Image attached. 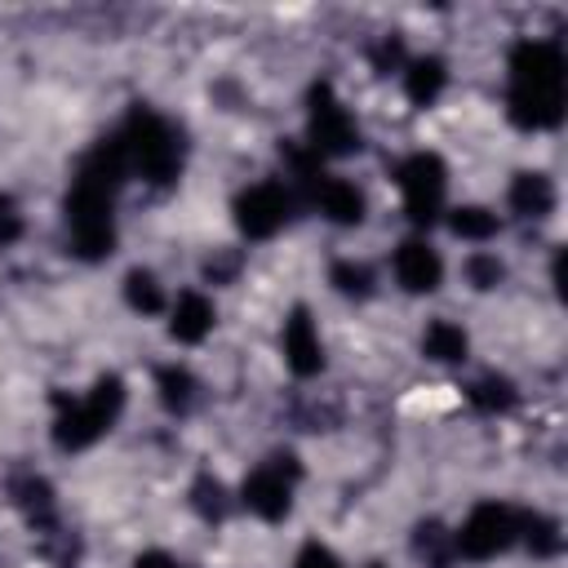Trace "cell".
I'll use <instances>...</instances> for the list:
<instances>
[{"instance_id": "obj_1", "label": "cell", "mask_w": 568, "mask_h": 568, "mask_svg": "<svg viewBox=\"0 0 568 568\" xmlns=\"http://www.w3.org/2000/svg\"><path fill=\"white\" fill-rule=\"evenodd\" d=\"M510 120L519 129H555L564 120V49L555 40H519L510 49Z\"/></svg>"}, {"instance_id": "obj_2", "label": "cell", "mask_w": 568, "mask_h": 568, "mask_svg": "<svg viewBox=\"0 0 568 568\" xmlns=\"http://www.w3.org/2000/svg\"><path fill=\"white\" fill-rule=\"evenodd\" d=\"M124 151H129V169L142 173V182L151 186H169L182 169V146L169 120H160L151 106H133L120 133Z\"/></svg>"}, {"instance_id": "obj_3", "label": "cell", "mask_w": 568, "mask_h": 568, "mask_svg": "<svg viewBox=\"0 0 568 568\" xmlns=\"http://www.w3.org/2000/svg\"><path fill=\"white\" fill-rule=\"evenodd\" d=\"M111 195L102 182L75 173L71 191H67V240L71 253L84 262H98L115 248V217H111Z\"/></svg>"}, {"instance_id": "obj_4", "label": "cell", "mask_w": 568, "mask_h": 568, "mask_svg": "<svg viewBox=\"0 0 568 568\" xmlns=\"http://www.w3.org/2000/svg\"><path fill=\"white\" fill-rule=\"evenodd\" d=\"M120 408H124V382L115 373H102L84 399L62 404V413L53 417V444L67 453L89 448L98 435H106L115 426Z\"/></svg>"}, {"instance_id": "obj_5", "label": "cell", "mask_w": 568, "mask_h": 568, "mask_svg": "<svg viewBox=\"0 0 568 568\" xmlns=\"http://www.w3.org/2000/svg\"><path fill=\"white\" fill-rule=\"evenodd\" d=\"M306 138L315 155H351L359 151V129L351 111L337 102L333 84H311V111H306Z\"/></svg>"}, {"instance_id": "obj_6", "label": "cell", "mask_w": 568, "mask_h": 568, "mask_svg": "<svg viewBox=\"0 0 568 568\" xmlns=\"http://www.w3.org/2000/svg\"><path fill=\"white\" fill-rule=\"evenodd\" d=\"M399 191H404V213L417 226H430L444 209V186H448V169L435 151H417L399 164Z\"/></svg>"}, {"instance_id": "obj_7", "label": "cell", "mask_w": 568, "mask_h": 568, "mask_svg": "<svg viewBox=\"0 0 568 568\" xmlns=\"http://www.w3.org/2000/svg\"><path fill=\"white\" fill-rule=\"evenodd\" d=\"M519 537V515L501 501H484L466 515V524L453 532V550L466 559H493Z\"/></svg>"}, {"instance_id": "obj_8", "label": "cell", "mask_w": 568, "mask_h": 568, "mask_svg": "<svg viewBox=\"0 0 568 568\" xmlns=\"http://www.w3.org/2000/svg\"><path fill=\"white\" fill-rule=\"evenodd\" d=\"M288 209H293V195L280 182H257L235 195V226L248 240H271L288 222Z\"/></svg>"}, {"instance_id": "obj_9", "label": "cell", "mask_w": 568, "mask_h": 568, "mask_svg": "<svg viewBox=\"0 0 568 568\" xmlns=\"http://www.w3.org/2000/svg\"><path fill=\"white\" fill-rule=\"evenodd\" d=\"M288 457H271L266 466H257L248 479H244V488H240V497H244V506L253 510V515H262V519H284L288 515V506H293V466H284Z\"/></svg>"}, {"instance_id": "obj_10", "label": "cell", "mask_w": 568, "mask_h": 568, "mask_svg": "<svg viewBox=\"0 0 568 568\" xmlns=\"http://www.w3.org/2000/svg\"><path fill=\"white\" fill-rule=\"evenodd\" d=\"M284 359L297 377H315L324 368V346H320V333L306 306H293V315L284 320Z\"/></svg>"}, {"instance_id": "obj_11", "label": "cell", "mask_w": 568, "mask_h": 568, "mask_svg": "<svg viewBox=\"0 0 568 568\" xmlns=\"http://www.w3.org/2000/svg\"><path fill=\"white\" fill-rule=\"evenodd\" d=\"M395 280L408 293H435L439 280H444V262L426 240H404L395 248Z\"/></svg>"}, {"instance_id": "obj_12", "label": "cell", "mask_w": 568, "mask_h": 568, "mask_svg": "<svg viewBox=\"0 0 568 568\" xmlns=\"http://www.w3.org/2000/svg\"><path fill=\"white\" fill-rule=\"evenodd\" d=\"M315 209L337 226H359L364 222V191L346 178H320L315 182Z\"/></svg>"}, {"instance_id": "obj_13", "label": "cell", "mask_w": 568, "mask_h": 568, "mask_svg": "<svg viewBox=\"0 0 568 568\" xmlns=\"http://www.w3.org/2000/svg\"><path fill=\"white\" fill-rule=\"evenodd\" d=\"M213 328V302L204 293H182L173 302V315H169V333L178 342H204Z\"/></svg>"}, {"instance_id": "obj_14", "label": "cell", "mask_w": 568, "mask_h": 568, "mask_svg": "<svg viewBox=\"0 0 568 568\" xmlns=\"http://www.w3.org/2000/svg\"><path fill=\"white\" fill-rule=\"evenodd\" d=\"M510 209L524 217H546L555 209V182L546 173H515L510 182Z\"/></svg>"}, {"instance_id": "obj_15", "label": "cell", "mask_w": 568, "mask_h": 568, "mask_svg": "<svg viewBox=\"0 0 568 568\" xmlns=\"http://www.w3.org/2000/svg\"><path fill=\"white\" fill-rule=\"evenodd\" d=\"M444 84H448V67H444L439 58H417V62H408V71H404V93H408L417 106H430V102L444 93Z\"/></svg>"}, {"instance_id": "obj_16", "label": "cell", "mask_w": 568, "mask_h": 568, "mask_svg": "<svg viewBox=\"0 0 568 568\" xmlns=\"http://www.w3.org/2000/svg\"><path fill=\"white\" fill-rule=\"evenodd\" d=\"M422 351H426V359L462 364L466 351H470V342H466V333H462L453 320H435V324H426V333H422Z\"/></svg>"}, {"instance_id": "obj_17", "label": "cell", "mask_w": 568, "mask_h": 568, "mask_svg": "<svg viewBox=\"0 0 568 568\" xmlns=\"http://www.w3.org/2000/svg\"><path fill=\"white\" fill-rule=\"evenodd\" d=\"M155 386H160V404L169 408V413H186L191 404H195V377L182 368V364H169V368H160V377H155Z\"/></svg>"}, {"instance_id": "obj_18", "label": "cell", "mask_w": 568, "mask_h": 568, "mask_svg": "<svg viewBox=\"0 0 568 568\" xmlns=\"http://www.w3.org/2000/svg\"><path fill=\"white\" fill-rule=\"evenodd\" d=\"M466 399H470L475 408H484V413H506V408L515 404V386H510V377L488 373V377H479V382L466 386Z\"/></svg>"}, {"instance_id": "obj_19", "label": "cell", "mask_w": 568, "mask_h": 568, "mask_svg": "<svg viewBox=\"0 0 568 568\" xmlns=\"http://www.w3.org/2000/svg\"><path fill=\"white\" fill-rule=\"evenodd\" d=\"M124 302H129L133 311H142V315H155V311H164V293H160L155 275H151V271H142V266L124 275Z\"/></svg>"}, {"instance_id": "obj_20", "label": "cell", "mask_w": 568, "mask_h": 568, "mask_svg": "<svg viewBox=\"0 0 568 568\" xmlns=\"http://www.w3.org/2000/svg\"><path fill=\"white\" fill-rule=\"evenodd\" d=\"M448 226L462 240H488V235H497V213H488L479 204H462V209L448 213Z\"/></svg>"}, {"instance_id": "obj_21", "label": "cell", "mask_w": 568, "mask_h": 568, "mask_svg": "<svg viewBox=\"0 0 568 568\" xmlns=\"http://www.w3.org/2000/svg\"><path fill=\"white\" fill-rule=\"evenodd\" d=\"M519 532H524V541H528V550L532 555H559V546H564V537H559V524L555 519H546V515H519Z\"/></svg>"}, {"instance_id": "obj_22", "label": "cell", "mask_w": 568, "mask_h": 568, "mask_svg": "<svg viewBox=\"0 0 568 568\" xmlns=\"http://www.w3.org/2000/svg\"><path fill=\"white\" fill-rule=\"evenodd\" d=\"M13 493H18V506L31 515V524H49V515H53V493H49L44 479L27 475V479L13 484Z\"/></svg>"}, {"instance_id": "obj_23", "label": "cell", "mask_w": 568, "mask_h": 568, "mask_svg": "<svg viewBox=\"0 0 568 568\" xmlns=\"http://www.w3.org/2000/svg\"><path fill=\"white\" fill-rule=\"evenodd\" d=\"M191 506L200 510V519H222L226 515V488H222V479H213V475H200L195 484H191Z\"/></svg>"}, {"instance_id": "obj_24", "label": "cell", "mask_w": 568, "mask_h": 568, "mask_svg": "<svg viewBox=\"0 0 568 568\" xmlns=\"http://www.w3.org/2000/svg\"><path fill=\"white\" fill-rule=\"evenodd\" d=\"M328 280H333V288L346 293V297H368V293H373V271H368L364 262H333Z\"/></svg>"}, {"instance_id": "obj_25", "label": "cell", "mask_w": 568, "mask_h": 568, "mask_svg": "<svg viewBox=\"0 0 568 568\" xmlns=\"http://www.w3.org/2000/svg\"><path fill=\"white\" fill-rule=\"evenodd\" d=\"M466 280H470L475 288H493V284L501 280V262L488 257V253H475V257L466 262Z\"/></svg>"}, {"instance_id": "obj_26", "label": "cell", "mask_w": 568, "mask_h": 568, "mask_svg": "<svg viewBox=\"0 0 568 568\" xmlns=\"http://www.w3.org/2000/svg\"><path fill=\"white\" fill-rule=\"evenodd\" d=\"M22 235V209L13 195H0V248Z\"/></svg>"}, {"instance_id": "obj_27", "label": "cell", "mask_w": 568, "mask_h": 568, "mask_svg": "<svg viewBox=\"0 0 568 568\" xmlns=\"http://www.w3.org/2000/svg\"><path fill=\"white\" fill-rule=\"evenodd\" d=\"M439 541H444V528H439V524H422L413 546H417V555H430L435 564H448V550H444Z\"/></svg>"}, {"instance_id": "obj_28", "label": "cell", "mask_w": 568, "mask_h": 568, "mask_svg": "<svg viewBox=\"0 0 568 568\" xmlns=\"http://www.w3.org/2000/svg\"><path fill=\"white\" fill-rule=\"evenodd\" d=\"M293 568H342V559H337L328 546L311 541V546H302V555H297V564H293Z\"/></svg>"}, {"instance_id": "obj_29", "label": "cell", "mask_w": 568, "mask_h": 568, "mask_svg": "<svg viewBox=\"0 0 568 568\" xmlns=\"http://www.w3.org/2000/svg\"><path fill=\"white\" fill-rule=\"evenodd\" d=\"M399 62H404V44L386 36V40H382V44L373 49V67H377V71L386 75V71H390V67H399Z\"/></svg>"}, {"instance_id": "obj_30", "label": "cell", "mask_w": 568, "mask_h": 568, "mask_svg": "<svg viewBox=\"0 0 568 568\" xmlns=\"http://www.w3.org/2000/svg\"><path fill=\"white\" fill-rule=\"evenodd\" d=\"M235 266H240V257H235V253H226V257H209V262H204V275H209L213 284H222V280H231V275H235Z\"/></svg>"}, {"instance_id": "obj_31", "label": "cell", "mask_w": 568, "mask_h": 568, "mask_svg": "<svg viewBox=\"0 0 568 568\" xmlns=\"http://www.w3.org/2000/svg\"><path fill=\"white\" fill-rule=\"evenodd\" d=\"M133 568H178V564H173V555H164V550H146V555H138Z\"/></svg>"}]
</instances>
